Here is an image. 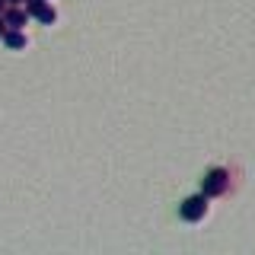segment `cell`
<instances>
[{"instance_id": "6da1fadb", "label": "cell", "mask_w": 255, "mask_h": 255, "mask_svg": "<svg viewBox=\"0 0 255 255\" xmlns=\"http://www.w3.org/2000/svg\"><path fill=\"white\" fill-rule=\"evenodd\" d=\"M207 211H211V198H207L204 191H198V195H191L179 204V217L185 223H201L207 217Z\"/></svg>"}, {"instance_id": "8992f818", "label": "cell", "mask_w": 255, "mask_h": 255, "mask_svg": "<svg viewBox=\"0 0 255 255\" xmlns=\"http://www.w3.org/2000/svg\"><path fill=\"white\" fill-rule=\"evenodd\" d=\"M6 3H13V6H22V3H26V0H6Z\"/></svg>"}, {"instance_id": "3957f363", "label": "cell", "mask_w": 255, "mask_h": 255, "mask_svg": "<svg viewBox=\"0 0 255 255\" xmlns=\"http://www.w3.org/2000/svg\"><path fill=\"white\" fill-rule=\"evenodd\" d=\"M3 19H6V29H26L32 16L26 13V6H13V3H6Z\"/></svg>"}, {"instance_id": "52a82bcc", "label": "cell", "mask_w": 255, "mask_h": 255, "mask_svg": "<svg viewBox=\"0 0 255 255\" xmlns=\"http://www.w3.org/2000/svg\"><path fill=\"white\" fill-rule=\"evenodd\" d=\"M3 10H6V0H0V16H3Z\"/></svg>"}, {"instance_id": "277c9868", "label": "cell", "mask_w": 255, "mask_h": 255, "mask_svg": "<svg viewBox=\"0 0 255 255\" xmlns=\"http://www.w3.org/2000/svg\"><path fill=\"white\" fill-rule=\"evenodd\" d=\"M3 45H6V51H26V48H29V35L22 29H6L3 32Z\"/></svg>"}, {"instance_id": "7a4b0ae2", "label": "cell", "mask_w": 255, "mask_h": 255, "mask_svg": "<svg viewBox=\"0 0 255 255\" xmlns=\"http://www.w3.org/2000/svg\"><path fill=\"white\" fill-rule=\"evenodd\" d=\"M201 191L207 198H220L230 191V169H223V166H214V169L204 172L201 179Z\"/></svg>"}, {"instance_id": "5b68a950", "label": "cell", "mask_w": 255, "mask_h": 255, "mask_svg": "<svg viewBox=\"0 0 255 255\" xmlns=\"http://www.w3.org/2000/svg\"><path fill=\"white\" fill-rule=\"evenodd\" d=\"M3 32H6V19L0 16V38H3Z\"/></svg>"}]
</instances>
